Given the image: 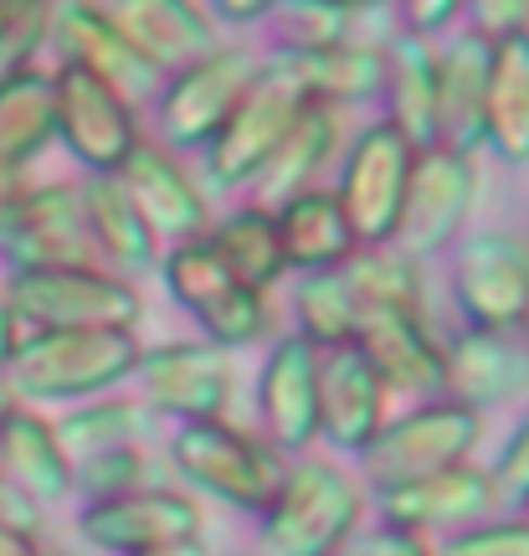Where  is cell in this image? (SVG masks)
<instances>
[{"label":"cell","mask_w":529,"mask_h":556,"mask_svg":"<svg viewBox=\"0 0 529 556\" xmlns=\"http://www.w3.org/2000/svg\"><path fill=\"white\" fill-rule=\"evenodd\" d=\"M159 458L170 484H180L185 495L227 505L236 516H262L268 500L278 495V484L288 475V458L253 428H242L236 417L221 422H185L159 438Z\"/></svg>","instance_id":"1"},{"label":"cell","mask_w":529,"mask_h":556,"mask_svg":"<svg viewBox=\"0 0 529 556\" xmlns=\"http://www.w3.org/2000/svg\"><path fill=\"white\" fill-rule=\"evenodd\" d=\"M139 330H31L21 336L5 377L26 407H78V402L124 392L139 371Z\"/></svg>","instance_id":"2"},{"label":"cell","mask_w":529,"mask_h":556,"mask_svg":"<svg viewBox=\"0 0 529 556\" xmlns=\"http://www.w3.org/2000/svg\"><path fill=\"white\" fill-rule=\"evenodd\" d=\"M371 495L345 458L304 454L288 458V475L257 516L262 556H334L365 526Z\"/></svg>","instance_id":"3"},{"label":"cell","mask_w":529,"mask_h":556,"mask_svg":"<svg viewBox=\"0 0 529 556\" xmlns=\"http://www.w3.org/2000/svg\"><path fill=\"white\" fill-rule=\"evenodd\" d=\"M159 283L176 304L180 315L196 325V336L227 356H242V351H257L278 336V309L273 294H257L247 283H236L221 258L211 253V242H176L159 253Z\"/></svg>","instance_id":"4"},{"label":"cell","mask_w":529,"mask_h":556,"mask_svg":"<svg viewBox=\"0 0 529 556\" xmlns=\"http://www.w3.org/2000/svg\"><path fill=\"white\" fill-rule=\"evenodd\" d=\"M478 443H483V413L448 397L412 402L407 413L386 417L375 443L354 458V475L365 484V495L375 500L401 490V484H416V479L468 464V458H478Z\"/></svg>","instance_id":"5"},{"label":"cell","mask_w":529,"mask_h":556,"mask_svg":"<svg viewBox=\"0 0 529 556\" xmlns=\"http://www.w3.org/2000/svg\"><path fill=\"white\" fill-rule=\"evenodd\" d=\"M262 73V52L242 47V41H221L206 58H196L191 67H180L170 78H159L150 109V135L176 150L180 160H201V150L221 135V124L232 119V109L247 99V88Z\"/></svg>","instance_id":"6"},{"label":"cell","mask_w":529,"mask_h":556,"mask_svg":"<svg viewBox=\"0 0 529 556\" xmlns=\"http://www.w3.org/2000/svg\"><path fill=\"white\" fill-rule=\"evenodd\" d=\"M0 283L26 336L31 330H139L144 319V289L99 263L16 268Z\"/></svg>","instance_id":"7"},{"label":"cell","mask_w":529,"mask_h":556,"mask_svg":"<svg viewBox=\"0 0 529 556\" xmlns=\"http://www.w3.org/2000/svg\"><path fill=\"white\" fill-rule=\"evenodd\" d=\"M478 191H483L478 155H463V150H448V144L416 150L391 248L407 253L412 263L452 253L457 242L468 238V222H473V212H478Z\"/></svg>","instance_id":"8"},{"label":"cell","mask_w":529,"mask_h":556,"mask_svg":"<svg viewBox=\"0 0 529 556\" xmlns=\"http://www.w3.org/2000/svg\"><path fill=\"white\" fill-rule=\"evenodd\" d=\"M134 397L170 428L185 422H221L232 417L242 377H236V361L227 351L206 345L201 336H180V340H155L144 345L134 371Z\"/></svg>","instance_id":"9"},{"label":"cell","mask_w":529,"mask_h":556,"mask_svg":"<svg viewBox=\"0 0 529 556\" xmlns=\"http://www.w3.org/2000/svg\"><path fill=\"white\" fill-rule=\"evenodd\" d=\"M412 165H416V144L401 135V129H391L386 119L360 124V129L345 139V150L334 160L330 191H334V201H339V212L350 217L360 248L391 242L401 201H407Z\"/></svg>","instance_id":"10"},{"label":"cell","mask_w":529,"mask_h":556,"mask_svg":"<svg viewBox=\"0 0 529 556\" xmlns=\"http://www.w3.org/2000/svg\"><path fill=\"white\" fill-rule=\"evenodd\" d=\"M0 258H5V274L93 263L78 180H11L0 201Z\"/></svg>","instance_id":"11"},{"label":"cell","mask_w":529,"mask_h":556,"mask_svg":"<svg viewBox=\"0 0 529 556\" xmlns=\"http://www.w3.org/2000/svg\"><path fill=\"white\" fill-rule=\"evenodd\" d=\"M298 109H304V99H298L294 88L262 62V73H257V83L247 88V99L236 103L232 119L221 124V135H216L196 160L206 191L247 197V191L257 186V176L268 170L273 150L283 144L288 124L298 119Z\"/></svg>","instance_id":"12"},{"label":"cell","mask_w":529,"mask_h":556,"mask_svg":"<svg viewBox=\"0 0 529 556\" xmlns=\"http://www.w3.org/2000/svg\"><path fill=\"white\" fill-rule=\"evenodd\" d=\"M448 294L463 330H519L529 315V238H463L448 258Z\"/></svg>","instance_id":"13"},{"label":"cell","mask_w":529,"mask_h":556,"mask_svg":"<svg viewBox=\"0 0 529 556\" xmlns=\"http://www.w3.org/2000/svg\"><path fill=\"white\" fill-rule=\"evenodd\" d=\"M52 93H57V144L78 165V176H118V165L144 139V109L129 93L73 67L52 73Z\"/></svg>","instance_id":"14"},{"label":"cell","mask_w":529,"mask_h":556,"mask_svg":"<svg viewBox=\"0 0 529 556\" xmlns=\"http://www.w3.org/2000/svg\"><path fill=\"white\" fill-rule=\"evenodd\" d=\"M78 541L99 556H139L176 541H206V505L180 484H150L78 505Z\"/></svg>","instance_id":"15"},{"label":"cell","mask_w":529,"mask_h":556,"mask_svg":"<svg viewBox=\"0 0 529 556\" xmlns=\"http://www.w3.org/2000/svg\"><path fill=\"white\" fill-rule=\"evenodd\" d=\"M52 58L47 67H73V73H88V78L108 83L118 93L144 109L155 99L159 73L134 52V41L114 26V16L103 11V0H57L52 5V31H47V52Z\"/></svg>","instance_id":"16"},{"label":"cell","mask_w":529,"mask_h":556,"mask_svg":"<svg viewBox=\"0 0 529 556\" xmlns=\"http://www.w3.org/2000/svg\"><path fill=\"white\" fill-rule=\"evenodd\" d=\"M257 433L283 458H304L319 448V351L294 330L262 345L257 366Z\"/></svg>","instance_id":"17"},{"label":"cell","mask_w":529,"mask_h":556,"mask_svg":"<svg viewBox=\"0 0 529 556\" xmlns=\"http://www.w3.org/2000/svg\"><path fill=\"white\" fill-rule=\"evenodd\" d=\"M124 191L134 197V206L144 212L150 232L159 238V248H176V242H196L211 227V191L191 160H180L176 150H165L150 129L134 144V155L118 165Z\"/></svg>","instance_id":"18"},{"label":"cell","mask_w":529,"mask_h":556,"mask_svg":"<svg viewBox=\"0 0 529 556\" xmlns=\"http://www.w3.org/2000/svg\"><path fill=\"white\" fill-rule=\"evenodd\" d=\"M493 516H499V495H493L489 464H478V458L442 469L431 479H416V484H401L391 495H375V520L416 531L427 541L457 536V531L483 526Z\"/></svg>","instance_id":"19"},{"label":"cell","mask_w":529,"mask_h":556,"mask_svg":"<svg viewBox=\"0 0 529 556\" xmlns=\"http://www.w3.org/2000/svg\"><path fill=\"white\" fill-rule=\"evenodd\" d=\"M354 351L371 361V371L391 397H442V336L427 309H365L354 330Z\"/></svg>","instance_id":"20"},{"label":"cell","mask_w":529,"mask_h":556,"mask_svg":"<svg viewBox=\"0 0 529 556\" xmlns=\"http://www.w3.org/2000/svg\"><path fill=\"white\" fill-rule=\"evenodd\" d=\"M391 392L354 345L319 351V448L334 458H360L391 417Z\"/></svg>","instance_id":"21"},{"label":"cell","mask_w":529,"mask_h":556,"mask_svg":"<svg viewBox=\"0 0 529 556\" xmlns=\"http://www.w3.org/2000/svg\"><path fill=\"white\" fill-rule=\"evenodd\" d=\"M529 392V345L519 330H457L442 336V397L489 413Z\"/></svg>","instance_id":"22"},{"label":"cell","mask_w":529,"mask_h":556,"mask_svg":"<svg viewBox=\"0 0 529 556\" xmlns=\"http://www.w3.org/2000/svg\"><path fill=\"white\" fill-rule=\"evenodd\" d=\"M262 62L304 103H319V109H334V114L371 109L380 99V73H386L380 41L365 37L339 41V47H319V52H262Z\"/></svg>","instance_id":"23"},{"label":"cell","mask_w":529,"mask_h":556,"mask_svg":"<svg viewBox=\"0 0 529 556\" xmlns=\"http://www.w3.org/2000/svg\"><path fill=\"white\" fill-rule=\"evenodd\" d=\"M103 11L114 16V26L134 41V52L159 78L191 67L196 58L227 41L201 0H103Z\"/></svg>","instance_id":"24"},{"label":"cell","mask_w":529,"mask_h":556,"mask_svg":"<svg viewBox=\"0 0 529 556\" xmlns=\"http://www.w3.org/2000/svg\"><path fill=\"white\" fill-rule=\"evenodd\" d=\"M78 201H82V227L93 242V263L118 278H144L159 268V238L150 232L144 212L134 197L124 191L118 176H78Z\"/></svg>","instance_id":"25"},{"label":"cell","mask_w":529,"mask_h":556,"mask_svg":"<svg viewBox=\"0 0 529 556\" xmlns=\"http://www.w3.org/2000/svg\"><path fill=\"white\" fill-rule=\"evenodd\" d=\"M493 41L473 26H457L437 41V144L478 155L483 129V93H489Z\"/></svg>","instance_id":"26"},{"label":"cell","mask_w":529,"mask_h":556,"mask_svg":"<svg viewBox=\"0 0 529 556\" xmlns=\"http://www.w3.org/2000/svg\"><path fill=\"white\" fill-rule=\"evenodd\" d=\"M380 119L401 129L416 150L437 144V41L416 37V31H391L380 41Z\"/></svg>","instance_id":"27"},{"label":"cell","mask_w":529,"mask_h":556,"mask_svg":"<svg viewBox=\"0 0 529 556\" xmlns=\"http://www.w3.org/2000/svg\"><path fill=\"white\" fill-rule=\"evenodd\" d=\"M345 139H350L345 135V114L319 109V103H304L298 119L288 124L283 144H278L273 160H268V170H262L257 186L247 191V201L278 206V201L298 197V191H309V186H330L334 160L345 150Z\"/></svg>","instance_id":"28"},{"label":"cell","mask_w":529,"mask_h":556,"mask_svg":"<svg viewBox=\"0 0 529 556\" xmlns=\"http://www.w3.org/2000/svg\"><path fill=\"white\" fill-rule=\"evenodd\" d=\"M57 144V93L52 67H16L0 78V180H26L47 150Z\"/></svg>","instance_id":"29"},{"label":"cell","mask_w":529,"mask_h":556,"mask_svg":"<svg viewBox=\"0 0 529 556\" xmlns=\"http://www.w3.org/2000/svg\"><path fill=\"white\" fill-rule=\"evenodd\" d=\"M278 222V242H283V263H288V278L294 274H330V268H345L354 258V238L350 217L339 212L330 186H309L298 197L268 206Z\"/></svg>","instance_id":"30"},{"label":"cell","mask_w":529,"mask_h":556,"mask_svg":"<svg viewBox=\"0 0 529 556\" xmlns=\"http://www.w3.org/2000/svg\"><path fill=\"white\" fill-rule=\"evenodd\" d=\"M0 469L16 479L41 510L73 500V454L57 433V417L21 402L16 413L0 422Z\"/></svg>","instance_id":"31"},{"label":"cell","mask_w":529,"mask_h":556,"mask_svg":"<svg viewBox=\"0 0 529 556\" xmlns=\"http://www.w3.org/2000/svg\"><path fill=\"white\" fill-rule=\"evenodd\" d=\"M478 155H493L509 170L529 165V31L493 41Z\"/></svg>","instance_id":"32"},{"label":"cell","mask_w":529,"mask_h":556,"mask_svg":"<svg viewBox=\"0 0 529 556\" xmlns=\"http://www.w3.org/2000/svg\"><path fill=\"white\" fill-rule=\"evenodd\" d=\"M206 242L221 258V268L247 283L257 294H278L288 283V263H283V242H278V222L268 206L257 201H236L232 212H216L206 227Z\"/></svg>","instance_id":"33"},{"label":"cell","mask_w":529,"mask_h":556,"mask_svg":"<svg viewBox=\"0 0 529 556\" xmlns=\"http://www.w3.org/2000/svg\"><path fill=\"white\" fill-rule=\"evenodd\" d=\"M288 330L298 340H309L314 351H339V345H354V330H360V299H354L345 268H330V274H294L288 278Z\"/></svg>","instance_id":"34"},{"label":"cell","mask_w":529,"mask_h":556,"mask_svg":"<svg viewBox=\"0 0 529 556\" xmlns=\"http://www.w3.org/2000/svg\"><path fill=\"white\" fill-rule=\"evenodd\" d=\"M57 433L67 454H99V448H124V443H159V417L124 387L108 397L78 402L57 417Z\"/></svg>","instance_id":"35"},{"label":"cell","mask_w":529,"mask_h":556,"mask_svg":"<svg viewBox=\"0 0 529 556\" xmlns=\"http://www.w3.org/2000/svg\"><path fill=\"white\" fill-rule=\"evenodd\" d=\"M360 309H427V278L422 263H412L407 253H396L391 242L375 248H354V258L345 263Z\"/></svg>","instance_id":"36"},{"label":"cell","mask_w":529,"mask_h":556,"mask_svg":"<svg viewBox=\"0 0 529 556\" xmlns=\"http://www.w3.org/2000/svg\"><path fill=\"white\" fill-rule=\"evenodd\" d=\"M150 484H170L159 443H124V448H99V454L73 458V495L82 505L129 495V490H150Z\"/></svg>","instance_id":"37"},{"label":"cell","mask_w":529,"mask_h":556,"mask_svg":"<svg viewBox=\"0 0 529 556\" xmlns=\"http://www.w3.org/2000/svg\"><path fill=\"white\" fill-rule=\"evenodd\" d=\"M360 37V16L334 0H278L268 16V52H319Z\"/></svg>","instance_id":"38"},{"label":"cell","mask_w":529,"mask_h":556,"mask_svg":"<svg viewBox=\"0 0 529 556\" xmlns=\"http://www.w3.org/2000/svg\"><path fill=\"white\" fill-rule=\"evenodd\" d=\"M57 0H0V78L16 67H37L52 31Z\"/></svg>","instance_id":"39"},{"label":"cell","mask_w":529,"mask_h":556,"mask_svg":"<svg viewBox=\"0 0 529 556\" xmlns=\"http://www.w3.org/2000/svg\"><path fill=\"white\" fill-rule=\"evenodd\" d=\"M431 556H529V510H504L483 526L431 541Z\"/></svg>","instance_id":"40"},{"label":"cell","mask_w":529,"mask_h":556,"mask_svg":"<svg viewBox=\"0 0 529 556\" xmlns=\"http://www.w3.org/2000/svg\"><path fill=\"white\" fill-rule=\"evenodd\" d=\"M489 479L493 495H499V510H529V413L514 422L504 448L493 454Z\"/></svg>","instance_id":"41"},{"label":"cell","mask_w":529,"mask_h":556,"mask_svg":"<svg viewBox=\"0 0 529 556\" xmlns=\"http://www.w3.org/2000/svg\"><path fill=\"white\" fill-rule=\"evenodd\" d=\"M334 556H431V541L401 531V526H386V520H365Z\"/></svg>","instance_id":"42"},{"label":"cell","mask_w":529,"mask_h":556,"mask_svg":"<svg viewBox=\"0 0 529 556\" xmlns=\"http://www.w3.org/2000/svg\"><path fill=\"white\" fill-rule=\"evenodd\" d=\"M463 21L489 41L519 37V31H529V0H468Z\"/></svg>","instance_id":"43"},{"label":"cell","mask_w":529,"mask_h":556,"mask_svg":"<svg viewBox=\"0 0 529 556\" xmlns=\"http://www.w3.org/2000/svg\"><path fill=\"white\" fill-rule=\"evenodd\" d=\"M463 5H468V0H396V16H401V31L442 41L448 31H457Z\"/></svg>","instance_id":"44"},{"label":"cell","mask_w":529,"mask_h":556,"mask_svg":"<svg viewBox=\"0 0 529 556\" xmlns=\"http://www.w3.org/2000/svg\"><path fill=\"white\" fill-rule=\"evenodd\" d=\"M0 526L26 531V536H41V526H47V510H41L37 500L26 495V490H21L5 469H0Z\"/></svg>","instance_id":"45"},{"label":"cell","mask_w":529,"mask_h":556,"mask_svg":"<svg viewBox=\"0 0 529 556\" xmlns=\"http://www.w3.org/2000/svg\"><path fill=\"white\" fill-rule=\"evenodd\" d=\"M211 21L221 31H253V26H268V16L278 11V0H201Z\"/></svg>","instance_id":"46"},{"label":"cell","mask_w":529,"mask_h":556,"mask_svg":"<svg viewBox=\"0 0 529 556\" xmlns=\"http://www.w3.org/2000/svg\"><path fill=\"white\" fill-rule=\"evenodd\" d=\"M21 319H16V309H11V299H5V283H0V371H5V361L16 356V345H21Z\"/></svg>","instance_id":"47"},{"label":"cell","mask_w":529,"mask_h":556,"mask_svg":"<svg viewBox=\"0 0 529 556\" xmlns=\"http://www.w3.org/2000/svg\"><path fill=\"white\" fill-rule=\"evenodd\" d=\"M41 536H26V531H11V526H0V556H41Z\"/></svg>","instance_id":"48"},{"label":"cell","mask_w":529,"mask_h":556,"mask_svg":"<svg viewBox=\"0 0 529 556\" xmlns=\"http://www.w3.org/2000/svg\"><path fill=\"white\" fill-rule=\"evenodd\" d=\"M139 556H216L206 541H176V546H155V552H139Z\"/></svg>","instance_id":"49"},{"label":"cell","mask_w":529,"mask_h":556,"mask_svg":"<svg viewBox=\"0 0 529 556\" xmlns=\"http://www.w3.org/2000/svg\"><path fill=\"white\" fill-rule=\"evenodd\" d=\"M334 5H345L350 16H375V11H396V0H334Z\"/></svg>","instance_id":"50"},{"label":"cell","mask_w":529,"mask_h":556,"mask_svg":"<svg viewBox=\"0 0 529 556\" xmlns=\"http://www.w3.org/2000/svg\"><path fill=\"white\" fill-rule=\"evenodd\" d=\"M21 407V397H16V387H11V377H5V371H0V422H5V417L16 413Z\"/></svg>","instance_id":"51"},{"label":"cell","mask_w":529,"mask_h":556,"mask_svg":"<svg viewBox=\"0 0 529 556\" xmlns=\"http://www.w3.org/2000/svg\"><path fill=\"white\" fill-rule=\"evenodd\" d=\"M41 556H73V552H62V546H47V552H41Z\"/></svg>","instance_id":"52"},{"label":"cell","mask_w":529,"mask_h":556,"mask_svg":"<svg viewBox=\"0 0 529 556\" xmlns=\"http://www.w3.org/2000/svg\"><path fill=\"white\" fill-rule=\"evenodd\" d=\"M519 336H525V345H529V315H525V325H519Z\"/></svg>","instance_id":"53"},{"label":"cell","mask_w":529,"mask_h":556,"mask_svg":"<svg viewBox=\"0 0 529 556\" xmlns=\"http://www.w3.org/2000/svg\"><path fill=\"white\" fill-rule=\"evenodd\" d=\"M0 201H5V180H0Z\"/></svg>","instance_id":"54"}]
</instances>
